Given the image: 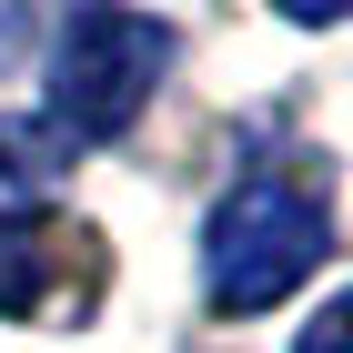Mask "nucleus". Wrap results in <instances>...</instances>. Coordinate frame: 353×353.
I'll return each instance as SVG.
<instances>
[{
    "label": "nucleus",
    "mask_w": 353,
    "mask_h": 353,
    "mask_svg": "<svg viewBox=\"0 0 353 353\" xmlns=\"http://www.w3.org/2000/svg\"><path fill=\"white\" fill-rule=\"evenodd\" d=\"M323 202L283 172H252V182L222 192V212L202 222V283H212V313H272L283 293L313 283L323 263Z\"/></svg>",
    "instance_id": "obj_1"
},
{
    "label": "nucleus",
    "mask_w": 353,
    "mask_h": 353,
    "mask_svg": "<svg viewBox=\"0 0 353 353\" xmlns=\"http://www.w3.org/2000/svg\"><path fill=\"white\" fill-rule=\"evenodd\" d=\"M172 71V30L152 10H121V0H91L81 21L61 30V61H51V101L81 141H111L132 132L152 81Z\"/></svg>",
    "instance_id": "obj_2"
},
{
    "label": "nucleus",
    "mask_w": 353,
    "mask_h": 353,
    "mask_svg": "<svg viewBox=\"0 0 353 353\" xmlns=\"http://www.w3.org/2000/svg\"><path fill=\"white\" fill-rule=\"evenodd\" d=\"M61 263L91 272V232H41L30 212H0V313H41V303H61V293H71ZM71 303H81V293H71Z\"/></svg>",
    "instance_id": "obj_3"
},
{
    "label": "nucleus",
    "mask_w": 353,
    "mask_h": 353,
    "mask_svg": "<svg viewBox=\"0 0 353 353\" xmlns=\"http://www.w3.org/2000/svg\"><path fill=\"white\" fill-rule=\"evenodd\" d=\"M0 152H10V162H0L10 182H51V172H61V141L30 132V121H0Z\"/></svg>",
    "instance_id": "obj_4"
},
{
    "label": "nucleus",
    "mask_w": 353,
    "mask_h": 353,
    "mask_svg": "<svg viewBox=\"0 0 353 353\" xmlns=\"http://www.w3.org/2000/svg\"><path fill=\"white\" fill-rule=\"evenodd\" d=\"M293 353H353V293H343V303H323V323L303 333Z\"/></svg>",
    "instance_id": "obj_5"
},
{
    "label": "nucleus",
    "mask_w": 353,
    "mask_h": 353,
    "mask_svg": "<svg viewBox=\"0 0 353 353\" xmlns=\"http://www.w3.org/2000/svg\"><path fill=\"white\" fill-rule=\"evenodd\" d=\"M272 10H283V21H303V30H323V21H343L353 0H272Z\"/></svg>",
    "instance_id": "obj_6"
}]
</instances>
